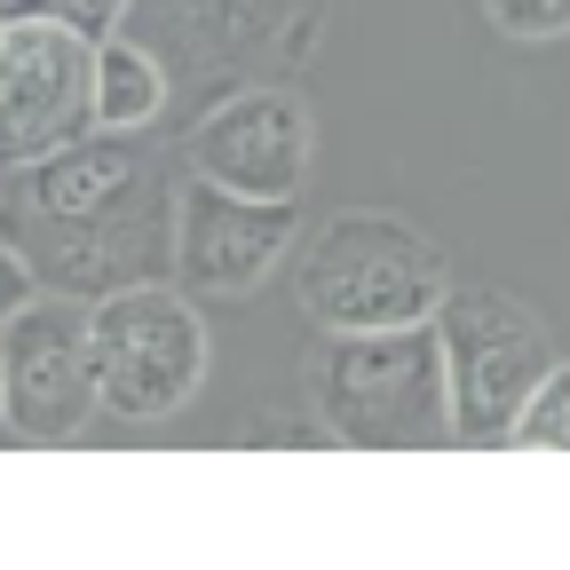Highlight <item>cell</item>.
I'll return each mask as SVG.
<instances>
[{
	"instance_id": "obj_1",
	"label": "cell",
	"mask_w": 570,
	"mask_h": 570,
	"mask_svg": "<svg viewBox=\"0 0 570 570\" xmlns=\"http://www.w3.org/2000/svg\"><path fill=\"white\" fill-rule=\"evenodd\" d=\"M0 230L40 294L96 302L167 277L175 175L142 135H80L63 151L0 175Z\"/></svg>"
},
{
	"instance_id": "obj_2",
	"label": "cell",
	"mask_w": 570,
	"mask_h": 570,
	"mask_svg": "<svg viewBox=\"0 0 570 570\" xmlns=\"http://www.w3.org/2000/svg\"><path fill=\"white\" fill-rule=\"evenodd\" d=\"M309 404L333 444L356 452H420L452 436L436 325H381V333H325L309 365Z\"/></svg>"
},
{
	"instance_id": "obj_3",
	"label": "cell",
	"mask_w": 570,
	"mask_h": 570,
	"mask_svg": "<svg viewBox=\"0 0 570 570\" xmlns=\"http://www.w3.org/2000/svg\"><path fill=\"white\" fill-rule=\"evenodd\" d=\"M452 294L444 246L412 230L404 214H333L302 246V309L325 333H381V325H428Z\"/></svg>"
},
{
	"instance_id": "obj_4",
	"label": "cell",
	"mask_w": 570,
	"mask_h": 570,
	"mask_svg": "<svg viewBox=\"0 0 570 570\" xmlns=\"http://www.w3.org/2000/svg\"><path fill=\"white\" fill-rule=\"evenodd\" d=\"M96 420H175L206 381V317L167 277L88 302Z\"/></svg>"
},
{
	"instance_id": "obj_5",
	"label": "cell",
	"mask_w": 570,
	"mask_h": 570,
	"mask_svg": "<svg viewBox=\"0 0 570 570\" xmlns=\"http://www.w3.org/2000/svg\"><path fill=\"white\" fill-rule=\"evenodd\" d=\"M436 356H444V396H452V436L468 444H508V420L554 365V341L531 309L483 285H452L436 302Z\"/></svg>"
},
{
	"instance_id": "obj_6",
	"label": "cell",
	"mask_w": 570,
	"mask_h": 570,
	"mask_svg": "<svg viewBox=\"0 0 570 570\" xmlns=\"http://www.w3.org/2000/svg\"><path fill=\"white\" fill-rule=\"evenodd\" d=\"M294 198H238L223 183H175V238H167V285L190 302H246L294 262Z\"/></svg>"
},
{
	"instance_id": "obj_7",
	"label": "cell",
	"mask_w": 570,
	"mask_h": 570,
	"mask_svg": "<svg viewBox=\"0 0 570 570\" xmlns=\"http://www.w3.org/2000/svg\"><path fill=\"white\" fill-rule=\"evenodd\" d=\"M96 428L88 381V302L32 294L0 317V436L17 444H71Z\"/></svg>"
},
{
	"instance_id": "obj_8",
	"label": "cell",
	"mask_w": 570,
	"mask_h": 570,
	"mask_svg": "<svg viewBox=\"0 0 570 570\" xmlns=\"http://www.w3.org/2000/svg\"><path fill=\"white\" fill-rule=\"evenodd\" d=\"M88 63H96V40L32 17H0V175L96 135Z\"/></svg>"
},
{
	"instance_id": "obj_9",
	"label": "cell",
	"mask_w": 570,
	"mask_h": 570,
	"mask_svg": "<svg viewBox=\"0 0 570 570\" xmlns=\"http://www.w3.org/2000/svg\"><path fill=\"white\" fill-rule=\"evenodd\" d=\"M309 159H317V119L294 88L214 96V111L190 127V175L238 198H302Z\"/></svg>"
},
{
	"instance_id": "obj_10",
	"label": "cell",
	"mask_w": 570,
	"mask_h": 570,
	"mask_svg": "<svg viewBox=\"0 0 570 570\" xmlns=\"http://www.w3.org/2000/svg\"><path fill=\"white\" fill-rule=\"evenodd\" d=\"M302 0H127V24L167 63V88H223L254 71Z\"/></svg>"
},
{
	"instance_id": "obj_11",
	"label": "cell",
	"mask_w": 570,
	"mask_h": 570,
	"mask_svg": "<svg viewBox=\"0 0 570 570\" xmlns=\"http://www.w3.org/2000/svg\"><path fill=\"white\" fill-rule=\"evenodd\" d=\"M167 63L142 48L135 32H111L96 40V63H88V104H96V127L104 135H142L159 111H167Z\"/></svg>"
},
{
	"instance_id": "obj_12",
	"label": "cell",
	"mask_w": 570,
	"mask_h": 570,
	"mask_svg": "<svg viewBox=\"0 0 570 570\" xmlns=\"http://www.w3.org/2000/svg\"><path fill=\"white\" fill-rule=\"evenodd\" d=\"M508 444H539V452H570V365L554 356V365L539 373V389L523 396V412L508 420Z\"/></svg>"
},
{
	"instance_id": "obj_13",
	"label": "cell",
	"mask_w": 570,
	"mask_h": 570,
	"mask_svg": "<svg viewBox=\"0 0 570 570\" xmlns=\"http://www.w3.org/2000/svg\"><path fill=\"white\" fill-rule=\"evenodd\" d=\"M0 17H32L56 32H80V40H111L127 24V0H9Z\"/></svg>"
},
{
	"instance_id": "obj_14",
	"label": "cell",
	"mask_w": 570,
	"mask_h": 570,
	"mask_svg": "<svg viewBox=\"0 0 570 570\" xmlns=\"http://www.w3.org/2000/svg\"><path fill=\"white\" fill-rule=\"evenodd\" d=\"M483 17L508 32V40H523V48L570 40V0H483Z\"/></svg>"
},
{
	"instance_id": "obj_15",
	"label": "cell",
	"mask_w": 570,
	"mask_h": 570,
	"mask_svg": "<svg viewBox=\"0 0 570 570\" xmlns=\"http://www.w3.org/2000/svg\"><path fill=\"white\" fill-rule=\"evenodd\" d=\"M40 294V285H32V269H24V254L9 246V230H0V317H17L24 302Z\"/></svg>"
},
{
	"instance_id": "obj_16",
	"label": "cell",
	"mask_w": 570,
	"mask_h": 570,
	"mask_svg": "<svg viewBox=\"0 0 570 570\" xmlns=\"http://www.w3.org/2000/svg\"><path fill=\"white\" fill-rule=\"evenodd\" d=\"M0 9H9V0H0Z\"/></svg>"
}]
</instances>
